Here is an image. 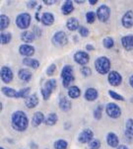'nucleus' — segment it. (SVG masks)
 <instances>
[{
	"instance_id": "obj_15",
	"label": "nucleus",
	"mask_w": 133,
	"mask_h": 149,
	"mask_svg": "<svg viewBox=\"0 0 133 149\" xmlns=\"http://www.w3.org/2000/svg\"><path fill=\"white\" fill-rule=\"evenodd\" d=\"M39 104V99L37 93L30 94V96H28L26 99H25V105H26V107L28 109H35Z\"/></svg>"
},
{
	"instance_id": "obj_50",
	"label": "nucleus",
	"mask_w": 133,
	"mask_h": 149,
	"mask_svg": "<svg viewBox=\"0 0 133 149\" xmlns=\"http://www.w3.org/2000/svg\"><path fill=\"white\" fill-rule=\"evenodd\" d=\"M116 149H129L126 145H118Z\"/></svg>"
},
{
	"instance_id": "obj_30",
	"label": "nucleus",
	"mask_w": 133,
	"mask_h": 149,
	"mask_svg": "<svg viewBox=\"0 0 133 149\" xmlns=\"http://www.w3.org/2000/svg\"><path fill=\"white\" fill-rule=\"evenodd\" d=\"M10 25V18L7 15L1 14L0 15V32H3Z\"/></svg>"
},
{
	"instance_id": "obj_20",
	"label": "nucleus",
	"mask_w": 133,
	"mask_h": 149,
	"mask_svg": "<svg viewBox=\"0 0 133 149\" xmlns=\"http://www.w3.org/2000/svg\"><path fill=\"white\" fill-rule=\"evenodd\" d=\"M18 77H19V79L22 80L23 82L28 83L31 81L33 74L29 69H27V68H21L18 71Z\"/></svg>"
},
{
	"instance_id": "obj_54",
	"label": "nucleus",
	"mask_w": 133,
	"mask_h": 149,
	"mask_svg": "<svg viewBox=\"0 0 133 149\" xmlns=\"http://www.w3.org/2000/svg\"><path fill=\"white\" fill-rule=\"evenodd\" d=\"M0 149H4L3 147H1V146H0Z\"/></svg>"
},
{
	"instance_id": "obj_7",
	"label": "nucleus",
	"mask_w": 133,
	"mask_h": 149,
	"mask_svg": "<svg viewBox=\"0 0 133 149\" xmlns=\"http://www.w3.org/2000/svg\"><path fill=\"white\" fill-rule=\"evenodd\" d=\"M105 111H106L107 117H109L110 118H114V120L120 118V116H121V113H122L121 108L117 104L112 103V102L107 103L106 105V107H105Z\"/></svg>"
},
{
	"instance_id": "obj_27",
	"label": "nucleus",
	"mask_w": 133,
	"mask_h": 149,
	"mask_svg": "<svg viewBox=\"0 0 133 149\" xmlns=\"http://www.w3.org/2000/svg\"><path fill=\"white\" fill-rule=\"evenodd\" d=\"M58 122V116L55 113H51L44 118V125L47 127H53Z\"/></svg>"
},
{
	"instance_id": "obj_22",
	"label": "nucleus",
	"mask_w": 133,
	"mask_h": 149,
	"mask_svg": "<svg viewBox=\"0 0 133 149\" xmlns=\"http://www.w3.org/2000/svg\"><path fill=\"white\" fill-rule=\"evenodd\" d=\"M44 115L42 113V112H37L34 113L32 118V120H31V123L34 127H37L42 125V123L44 122Z\"/></svg>"
},
{
	"instance_id": "obj_4",
	"label": "nucleus",
	"mask_w": 133,
	"mask_h": 149,
	"mask_svg": "<svg viewBox=\"0 0 133 149\" xmlns=\"http://www.w3.org/2000/svg\"><path fill=\"white\" fill-rule=\"evenodd\" d=\"M16 26L19 28L20 30H26L29 29V27L31 26L32 22V16L31 14H29L28 12H23V13H20L18 16L16 17Z\"/></svg>"
},
{
	"instance_id": "obj_24",
	"label": "nucleus",
	"mask_w": 133,
	"mask_h": 149,
	"mask_svg": "<svg viewBox=\"0 0 133 149\" xmlns=\"http://www.w3.org/2000/svg\"><path fill=\"white\" fill-rule=\"evenodd\" d=\"M67 95L70 99H78V98L81 96V89L76 85H71L70 87L67 89Z\"/></svg>"
},
{
	"instance_id": "obj_40",
	"label": "nucleus",
	"mask_w": 133,
	"mask_h": 149,
	"mask_svg": "<svg viewBox=\"0 0 133 149\" xmlns=\"http://www.w3.org/2000/svg\"><path fill=\"white\" fill-rule=\"evenodd\" d=\"M80 72L84 77H89L92 75V69L90 68L88 65L86 66H81V69H80Z\"/></svg>"
},
{
	"instance_id": "obj_29",
	"label": "nucleus",
	"mask_w": 133,
	"mask_h": 149,
	"mask_svg": "<svg viewBox=\"0 0 133 149\" xmlns=\"http://www.w3.org/2000/svg\"><path fill=\"white\" fill-rule=\"evenodd\" d=\"M125 136L128 139L133 138V118H127L125 123Z\"/></svg>"
},
{
	"instance_id": "obj_42",
	"label": "nucleus",
	"mask_w": 133,
	"mask_h": 149,
	"mask_svg": "<svg viewBox=\"0 0 133 149\" xmlns=\"http://www.w3.org/2000/svg\"><path fill=\"white\" fill-rule=\"evenodd\" d=\"M55 71H56V64L52 63L46 68V73L47 76H53Z\"/></svg>"
},
{
	"instance_id": "obj_10",
	"label": "nucleus",
	"mask_w": 133,
	"mask_h": 149,
	"mask_svg": "<svg viewBox=\"0 0 133 149\" xmlns=\"http://www.w3.org/2000/svg\"><path fill=\"white\" fill-rule=\"evenodd\" d=\"M0 78H1L2 82L5 84H9L12 82L14 78V73L12 71V69L7 65H4L0 68Z\"/></svg>"
},
{
	"instance_id": "obj_37",
	"label": "nucleus",
	"mask_w": 133,
	"mask_h": 149,
	"mask_svg": "<svg viewBox=\"0 0 133 149\" xmlns=\"http://www.w3.org/2000/svg\"><path fill=\"white\" fill-rule=\"evenodd\" d=\"M103 45L106 47L107 49H110L114 47V40L112 37H106L103 40Z\"/></svg>"
},
{
	"instance_id": "obj_17",
	"label": "nucleus",
	"mask_w": 133,
	"mask_h": 149,
	"mask_svg": "<svg viewBox=\"0 0 133 149\" xmlns=\"http://www.w3.org/2000/svg\"><path fill=\"white\" fill-rule=\"evenodd\" d=\"M106 141L107 145L112 148H117L119 145V138L114 132H109L106 136Z\"/></svg>"
},
{
	"instance_id": "obj_51",
	"label": "nucleus",
	"mask_w": 133,
	"mask_h": 149,
	"mask_svg": "<svg viewBox=\"0 0 133 149\" xmlns=\"http://www.w3.org/2000/svg\"><path fill=\"white\" fill-rule=\"evenodd\" d=\"M75 3H77V4H83V3H85V0H75Z\"/></svg>"
},
{
	"instance_id": "obj_28",
	"label": "nucleus",
	"mask_w": 133,
	"mask_h": 149,
	"mask_svg": "<svg viewBox=\"0 0 133 149\" xmlns=\"http://www.w3.org/2000/svg\"><path fill=\"white\" fill-rule=\"evenodd\" d=\"M22 62L25 66L33 68V69H37L39 67V61L36 58H33V57H25Z\"/></svg>"
},
{
	"instance_id": "obj_25",
	"label": "nucleus",
	"mask_w": 133,
	"mask_h": 149,
	"mask_svg": "<svg viewBox=\"0 0 133 149\" xmlns=\"http://www.w3.org/2000/svg\"><path fill=\"white\" fill-rule=\"evenodd\" d=\"M80 27V22L79 20L75 17H70L69 19H67L66 21V28L71 32L77 31Z\"/></svg>"
},
{
	"instance_id": "obj_1",
	"label": "nucleus",
	"mask_w": 133,
	"mask_h": 149,
	"mask_svg": "<svg viewBox=\"0 0 133 149\" xmlns=\"http://www.w3.org/2000/svg\"><path fill=\"white\" fill-rule=\"evenodd\" d=\"M30 120L27 113L23 111H16L11 116V125L14 130L23 132L29 127Z\"/></svg>"
},
{
	"instance_id": "obj_2",
	"label": "nucleus",
	"mask_w": 133,
	"mask_h": 149,
	"mask_svg": "<svg viewBox=\"0 0 133 149\" xmlns=\"http://www.w3.org/2000/svg\"><path fill=\"white\" fill-rule=\"evenodd\" d=\"M60 77L62 79V85L65 88H68L71 86V83L75 81V76H74V68L72 65L67 64L64 65L62 67L61 73H60Z\"/></svg>"
},
{
	"instance_id": "obj_48",
	"label": "nucleus",
	"mask_w": 133,
	"mask_h": 149,
	"mask_svg": "<svg viewBox=\"0 0 133 149\" xmlns=\"http://www.w3.org/2000/svg\"><path fill=\"white\" fill-rule=\"evenodd\" d=\"M30 146H31V148H32V149H37V147H39V146H37L35 142H32L31 144H30Z\"/></svg>"
},
{
	"instance_id": "obj_8",
	"label": "nucleus",
	"mask_w": 133,
	"mask_h": 149,
	"mask_svg": "<svg viewBox=\"0 0 133 149\" xmlns=\"http://www.w3.org/2000/svg\"><path fill=\"white\" fill-rule=\"evenodd\" d=\"M52 45L57 47H62L68 44V37L63 31H57L51 38Z\"/></svg>"
},
{
	"instance_id": "obj_45",
	"label": "nucleus",
	"mask_w": 133,
	"mask_h": 149,
	"mask_svg": "<svg viewBox=\"0 0 133 149\" xmlns=\"http://www.w3.org/2000/svg\"><path fill=\"white\" fill-rule=\"evenodd\" d=\"M56 3L55 0H44V4H46V6H51V5H54Z\"/></svg>"
},
{
	"instance_id": "obj_3",
	"label": "nucleus",
	"mask_w": 133,
	"mask_h": 149,
	"mask_svg": "<svg viewBox=\"0 0 133 149\" xmlns=\"http://www.w3.org/2000/svg\"><path fill=\"white\" fill-rule=\"evenodd\" d=\"M95 68H96V71L99 74H109V72L110 71V68H112V62H110L109 57L100 56L95 60Z\"/></svg>"
},
{
	"instance_id": "obj_39",
	"label": "nucleus",
	"mask_w": 133,
	"mask_h": 149,
	"mask_svg": "<svg viewBox=\"0 0 133 149\" xmlns=\"http://www.w3.org/2000/svg\"><path fill=\"white\" fill-rule=\"evenodd\" d=\"M97 20V17H96V13L94 11H89L86 13V21L87 23L89 24H93L95 21Z\"/></svg>"
},
{
	"instance_id": "obj_19",
	"label": "nucleus",
	"mask_w": 133,
	"mask_h": 149,
	"mask_svg": "<svg viewBox=\"0 0 133 149\" xmlns=\"http://www.w3.org/2000/svg\"><path fill=\"white\" fill-rule=\"evenodd\" d=\"M121 42V45L122 47L125 50H130L133 49V35H126V36H123L120 40Z\"/></svg>"
},
{
	"instance_id": "obj_13",
	"label": "nucleus",
	"mask_w": 133,
	"mask_h": 149,
	"mask_svg": "<svg viewBox=\"0 0 133 149\" xmlns=\"http://www.w3.org/2000/svg\"><path fill=\"white\" fill-rule=\"evenodd\" d=\"M121 25L125 29L133 28V10H127L121 17Z\"/></svg>"
},
{
	"instance_id": "obj_38",
	"label": "nucleus",
	"mask_w": 133,
	"mask_h": 149,
	"mask_svg": "<svg viewBox=\"0 0 133 149\" xmlns=\"http://www.w3.org/2000/svg\"><path fill=\"white\" fill-rule=\"evenodd\" d=\"M88 146H89L90 149H100L102 146V142L100 139H97V138H94L92 141H90L88 143Z\"/></svg>"
},
{
	"instance_id": "obj_21",
	"label": "nucleus",
	"mask_w": 133,
	"mask_h": 149,
	"mask_svg": "<svg viewBox=\"0 0 133 149\" xmlns=\"http://www.w3.org/2000/svg\"><path fill=\"white\" fill-rule=\"evenodd\" d=\"M21 40L24 42V44H28L31 45L33 42H35L36 40V36L33 33V31H29V30H26V31H23L21 34Z\"/></svg>"
},
{
	"instance_id": "obj_33",
	"label": "nucleus",
	"mask_w": 133,
	"mask_h": 149,
	"mask_svg": "<svg viewBox=\"0 0 133 149\" xmlns=\"http://www.w3.org/2000/svg\"><path fill=\"white\" fill-rule=\"evenodd\" d=\"M31 94V87H25L23 89L17 91V99H26Z\"/></svg>"
},
{
	"instance_id": "obj_5",
	"label": "nucleus",
	"mask_w": 133,
	"mask_h": 149,
	"mask_svg": "<svg viewBox=\"0 0 133 149\" xmlns=\"http://www.w3.org/2000/svg\"><path fill=\"white\" fill-rule=\"evenodd\" d=\"M56 87H57V81L55 79H53V78L48 79L46 83H44V87H42L41 90L42 96L44 101H47L49 98H51V94L53 93V91L56 89Z\"/></svg>"
},
{
	"instance_id": "obj_32",
	"label": "nucleus",
	"mask_w": 133,
	"mask_h": 149,
	"mask_svg": "<svg viewBox=\"0 0 133 149\" xmlns=\"http://www.w3.org/2000/svg\"><path fill=\"white\" fill-rule=\"evenodd\" d=\"M12 41V34L8 32L0 33V45H7Z\"/></svg>"
},
{
	"instance_id": "obj_35",
	"label": "nucleus",
	"mask_w": 133,
	"mask_h": 149,
	"mask_svg": "<svg viewBox=\"0 0 133 149\" xmlns=\"http://www.w3.org/2000/svg\"><path fill=\"white\" fill-rule=\"evenodd\" d=\"M54 149H67L68 148V142L65 139H57L53 143Z\"/></svg>"
},
{
	"instance_id": "obj_16",
	"label": "nucleus",
	"mask_w": 133,
	"mask_h": 149,
	"mask_svg": "<svg viewBox=\"0 0 133 149\" xmlns=\"http://www.w3.org/2000/svg\"><path fill=\"white\" fill-rule=\"evenodd\" d=\"M54 21H55L54 15L51 12H44L41 16V23L44 26L51 27L53 25Z\"/></svg>"
},
{
	"instance_id": "obj_31",
	"label": "nucleus",
	"mask_w": 133,
	"mask_h": 149,
	"mask_svg": "<svg viewBox=\"0 0 133 149\" xmlns=\"http://www.w3.org/2000/svg\"><path fill=\"white\" fill-rule=\"evenodd\" d=\"M1 92L4 96H6L8 98H16L17 96V91L13 89V88L8 87V86H3L1 88Z\"/></svg>"
},
{
	"instance_id": "obj_14",
	"label": "nucleus",
	"mask_w": 133,
	"mask_h": 149,
	"mask_svg": "<svg viewBox=\"0 0 133 149\" xmlns=\"http://www.w3.org/2000/svg\"><path fill=\"white\" fill-rule=\"evenodd\" d=\"M36 52V49L32 45L22 44L19 47V54L25 57H32Z\"/></svg>"
},
{
	"instance_id": "obj_34",
	"label": "nucleus",
	"mask_w": 133,
	"mask_h": 149,
	"mask_svg": "<svg viewBox=\"0 0 133 149\" xmlns=\"http://www.w3.org/2000/svg\"><path fill=\"white\" fill-rule=\"evenodd\" d=\"M103 111H104V106L103 105H98L96 108H95L94 112H93V117H94L95 120H100L103 118Z\"/></svg>"
},
{
	"instance_id": "obj_11",
	"label": "nucleus",
	"mask_w": 133,
	"mask_h": 149,
	"mask_svg": "<svg viewBox=\"0 0 133 149\" xmlns=\"http://www.w3.org/2000/svg\"><path fill=\"white\" fill-rule=\"evenodd\" d=\"M94 139V132L90 128H85L78 135V141L82 144H88L90 141Z\"/></svg>"
},
{
	"instance_id": "obj_9",
	"label": "nucleus",
	"mask_w": 133,
	"mask_h": 149,
	"mask_svg": "<svg viewBox=\"0 0 133 149\" xmlns=\"http://www.w3.org/2000/svg\"><path fill=\"white\" fill-rule=\"evenodd\" d=\"M73 59L77 64L81 66H86L90 62V55L85 50H78L73 55Z\"/></svg>"
},
{
	"instance_id": "obj_23",
	"label": "nucleus",
	"mask_w": 133,
	"mask_h": 149,
	"mask_svg": "<svg viewBox=\"0 0 133 149\" xmlns=\"http://www.w3.org/2000/svg\"><path fill=\"white\" fill-rule=\"evenodd\" d=\"M58 107L62 112H69L72 109V103L70 102V100H68V98L66 97H61L59 99V103H58Z\"/></svg>"
},
{
	"instance_id": "obj_41",
	"label": "nucleus",
	"mask_w": 133,
	"mask_h": 149,
	"mask_svg": "<svg viewBox=\"0 0 133 149\" xmlns=\"http://www.w3.org/2000/svg\"><path fill=\"white\" fill-rule=\"evenodd\" d=\"M78 33H79L80 36L83 37V38H87V37L90 35L89 29H88V28H86V27H84V26H80V27H79Z\"/></svg>"
},
{
	"instance_id": "obj_6",
	"label": "nucleus",
	"mask_w": 133,
	"mask_h": 149,
	"mask_svg": "<svg viewBox=\"0 0 133 149\" xmlns=\"http://www.w3.org/2000/svg\"><path fill=\"white\" fill-rule=\"evenodd\" d=\"M96 13L97 19L102 23H106L109 20L110 15H112V9L109 6H107V4H102L98 7Z\"/></svg>"
},
{
	"instance_id": "obj_26",
	"label": "nucleus",
	"mask_w": 133,
	"mask_h": 149,
	"mask_svg": "<svg viewBox=\"0 0 133 149\" xmlns=\"http://www.w3.org/2000/svg\"><path fill=\"white\" fill-rule=\"evenodd\" d=\"M74 3L71 0H66L61 6V12L63 15H70L74 11Z\"/></svg>"
},
{
	"instance_id": "obj_49",
	"label": "nucleus",
	"mask_w": 133,
	"mask_h": 149,
	"mask_svg": "<svg viewBox=\"0 0 133 149\" xmlns=\"http://www.w3.org/2000/svg\"><path fill=\"white\" fill-rule=\"evenodd\" d=\"M98 3V0H89L90 5H96Z\"/></svg>"
},
{
	"instance_id": "obj_44",
	"label": "nucleus",
	"mask_w": 133,
	"mask_h": 149,
	"mask_svg": "<svg viewBox=\"0 0 133 149\" xmlns=\"http://www.w3.org/2000/svg\"><path fill=\"white\" fill-rule=\"evenodd\" d=\"M33 33L35 34V36H36V38L41 37V36H42V30L39 29V28H37V27H35V28H34V30H33Z\"/></svg>"
},
{
	"instance_id": "obj_36",
	"label": "nucleus",
	"mask_w": 133,
	"mask_h": 149,
	"mask_svg": "<svg viewBox=\"0 0 133 149\" xmlns=\"http://www.w3.org/2000/svg\"><path fill=\"white\" fill-rule=\"evenodd\" d=\"M109 97L112 98V99H114L115 101H117V102H123V101H125V98L122 96L121 94H119V93L115 92V91L114 90H109Z\"/></svg>"
},
{
	"instance_id": "obj_53",
	"label": "nucleus",
	"mask_w": 133,
	"mask_h": 149,
	"mask_svg": "<svg viewBox=\"0 0 133 149\" xmlns=\"http://www.w3.org/2000/svg\"><path fill=\"white\" fill-rule=\"evenodd\" d=\"M130 102H131V103H132V104H133V97L131 98V100H130Z\"/></svg>"
},
{
	"instance_id": "obj_43",
	"label": "nucleus",
	"mask_w": 133,
	"mask_h": 149,
	"mask_svg": "<svg viewBox=\"0 0 133 149\" xmlns=\"http://www.w3.org/2000/svg\"><path fill=\"white\" fill-rule=\"evenodd\" d=\"M37 1H29V2H27V7L29 9H34L35 7H37Z\"/></svg>"
},
{
	"instance_id": "obj_12",
	"label": "nucleus",
	"mask_w": 133,
	"mask_h": 149,
	"mask_svg": "<svg viewBox=\"0 0 133 149\" xmlns=\"http://www.w3.org/2000/svg\"><path fill=\"white\" fill-rule=\"evenodd\" d=\"M107 81H109V85L114 86V87H117L122 83V76L119 72L112 70L109 71L107 74Z\"/></svg>"
},
{
	"instance_id": "obj_46",
	"label": "nucleus",
	"mask_w": 133,
	"mask_h": 149,
	"mask_svg": "<svg viewBox=\"0 0 133 149\" xmlns=\"http://www.w3.org/2000/svg\"><path fill=\"white\" fill-rule=\"evenodd\" d=\"M85 49H86V50H88V52H91V50H94L95 49V47L93 45H86V47H85Z\"/></svg>"
},
{
	"instance_id": "obj_52",
	"label": "nucleus",
	"mask_w": 133,
	"mask_h": 149,
	"mask_svg": "<svg viewBox=\"0 0 133 149\" xmlns=\"http://www.w3.org/2000/svg\"><path fill=\"white\" fill-rule=\"evenodd\" d=\"M2 111H3V104H2V103L0 102V113H1Z\"/></svg>"
},
{
	"instance_id": "obj_47",
	"label": "nucleus",
	"mask_w": 133,
	"mask_h": 149,
	"mask_svg": "<svg viewBox=\"0 0 133 149\" xmlns=\"http://www.w3.org/2000/svg\"><path fill=\"white\" fill-rule=\"evenodd\" d=\"M128 83H129L130 87L133 88V75H131V76L129 77V79H128Z\"/></svg>"
},
{
	"instance_id": "obj_18",
	"label": "nucleus",
	"mask_w": 133,
	"mask_h": 149,
	"mask_svg": "<svg viewBox=\"0 0 133 149\" xmlns=\"http://www.w3.org/2000/svg\"><path fill=\"white\" fill-rule=\"evenodd\" d=\"M84 98L88 102H94V101H96L99 98V92H98L96 88L90 87L85 91Z\"/></svg>"
}]
</instances>
